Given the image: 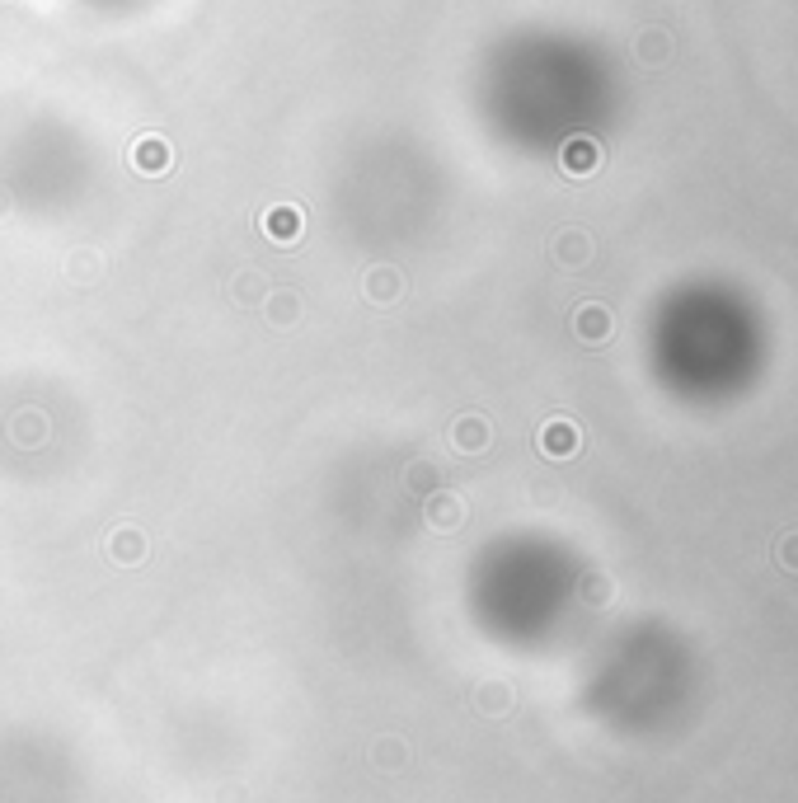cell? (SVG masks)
Instances as JSON below:
<instances>
[{"label": "cell", "mask_w": 798, "mask_h": 803, "mask_svg": "<svg viewBox=\"0 0 798 803\" xmlns=\"http://www.w3.org/2000/svg\"><path fill=\"white\" fill-rule=\"evenodd\" d=\"M554 249H559V259H564V263H583L592 245H587V235L568 231V235H559V245H554Z\"/></svg>", "instance_id": "obj_7"}, {"label": "cell", "mask_w": 798, "mask_h": 803, "mask_svg": "<svg viewBox=\"0 0 798 803\" xmlns=\"http://www.w3.org/2000/svg\"><path fill=\"white\" fill-rule=\"evenodd\" d=\"M132 165H137L141 174H160L169 170V146L160 137H141V146L132 151Z\"/></svg>", "instance_id": "obj_3"}, {"label": "cell", "mask_w": 798, "mask_h": 803, "mask_svg": "<svg viewBox=\"0 0 798 803\" xmlns=\"http://www.w3.org/2000/svg\"><path fill=\"white\" fill-rule=\"evenodd\" d=\"M367 287H371V301H395V287H399V278H395V273H390V268H385V273H371V278H367Z\"/></svg>", "instance_id": "obj_8"}, {"label": "cell", "mask_w": 798, "mask_h": 803, "mask_svg": "<svg viewBox=\"0 0 798 803\" xmlns=\"http://www.w3.org/2000/svg\"><path fill=\"white\" fill-rule=\"evenodd\" d=\"M639 57H644V62H662V57H667V33H644V38H639Z\"/></svg>", "instance_id": "obj_9"}, {"label": "cell", "mask_w": 798, "mask_h": 803, "mask_svg": "<svg viewBox=\"0 0 798 803\" xmlns=\"http://www.w3.org/2000/svg\"><path fill=\"white\" fill-rule=\"evenodd\" d=\"M597 160H601L597 141L578 137V141H568V146H564V170L568 174H592V170H597Z\"/></svg>", "instance_id": "obj_5"}, {"label": "cell", "mask_w": 798, "mask_h": 803, "mask_svg": "<svg viewBox=\"0 0 798 803\" xmlns=\"http://www.w3.org/2000/svg\"><path fill=\"white\" fill-rule=\"evenodd\" d=\"M428 522L437 526V531H451V526H461V522H465V503H461V498H451V494L428 498Z\"/></svg>", "instance_id": "obj_4"}, {"label": "cell", "mask_w": 798, "mask_h": 803, "mask_svg": "<svg viewBox=\"0 0 798 803\" xmlns=\"http://www.w3.org/2000/svg\"><path fill=\"white\" fill-rule=\"evenodd\" d=\"M775 559H780L789 573H798V531H789V536H780V545H775Z\"/></svg>", "instance_id": "obj_10"}, {"label": "cell", "mask_w": 798, "mask_h": 803, "mask_svg": "<svg viewBox=\"0 0 798 803\" xmlns=\"http://www.w3.org/2000/svg\"><path fill=\"white\" fill-rule=\"evenodd\" d=\"M451 437H456L461 451H484L489 447V423H484V418H461V423L451 428Z\"/></svg>", "instance_id": "obj_6"}, {"label": "cell", "mask_w": 798, "mask_h": 803, "mask_svg": "<svg viewBox=\"0 0 798 803\" xmlns=\"http://www.w3.org/2000/svg\"><path fill=\"white\" fill-rule=\"evenodd\" d=\"M573 329H578V339L583 343H606L611 339V310L606 306H578V315H573Z\"/></svg>", "instance_id": "obj_2"}, {"label": "cell", "mask_w": 798, "mask_h": 803, "mask_svg": "<svg viewBox=\"0 0 798 803\" xmlns=\"http://www.w3.org/2000/svg\"><path fill=\"white\" fill-rule=\"evenodd\" d=\"M578 442H583V437H578V428H573L568 418H550V423L540 428V451H545L550 461H568V456L578 451Z\"/></svg>", "instance_id": "obj_1"}, {"label": "cell", "mask_w": 798, "mask_h": 803, "mask_svg": "<svg viewBox=\"0 0 798 803\" xmlns=\"http://www.w3.org/2000/svg\"><path fill=\"white\" fill-rule=\"evenodd\" d=\"M263 226H273V231L287 240V235H296V212H292V207H277V212L263 221Z\"/></svg>", "instance_id": "obj_11"}]
</instances>
